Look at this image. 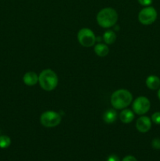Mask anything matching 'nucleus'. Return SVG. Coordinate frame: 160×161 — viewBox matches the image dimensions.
Masks as SVG:
<instances>
[{"label": "nucleus", "mask_w": 160, "mask_h": 161, "mask_svg": "<svg viewBox=\"0 0 160 161\" xmlns=\"http://www.w3.org/2000/svg\"><path fill=\"white\" fill-rule=\"evenodd\" d=\"M118 13L113 8H104L99 11L97 15V21L102 28H111L116 25L118 21Z\"/></svg>", "instance_id": "f257e3e1"}, {"label": "nucleus", "mask_w": 160, "mask_h": 161, "mask_svg": "<svg viewBox=\"0 0 160 161\" xmlns=\"http://www.w3.org/2000/svg\"><path fill=\"white\" fill-rule=\"evenodd\" d=\"M133 101V95L127 90L121 89L115 91L111 97V105L115 109H122L130 105Z\"/></svg>", "instance_id": "f03ea898"}, {"label": "nucleus", "mask_w": 160, "mask_h": 161, "mask_svg": "<svg viewBox=\"0 0 160 161\" xmlns=\"http://www.w3.org/2000/svg\"><path fill=\"white\" fill-rule=\"evenodd\" d=\"M40 86L46 91H51L56 87L58 83V77L51 69H45L39 76Z\"/></svg>", "instance_id": "7ed1b4c3"}, {"label": "nucleus", "mask_w": 160, "mask_h": 161, "mask_svg": "<svg viewBox=\"0 0 160 161\" xmlns=\"http://www.w3.org/2000/svg\"><path fill=\"white\" fill-rule=\"evenodd\" d=\"M40 122L45 127H54L61 122V116L54 111H45L41 115Z\"/></svg>", "instance_id": "20e7f679"}, {"label": "nucleus", "mask_w": 160, "mask_h": 161, "mask_svg": "<svg viewBox=\"0 0 160 161\" xmlns=\"http://www.w3.org/2000/svg\"><path fill=\"white\" fill-rule=\"evenodd\" d=\"M156 9L152 6H146L145 8L141 9L138 14V20L142 25H150L155 21L157 18Z\"/></svg>", "instance_id": "39448f33"}, {"label": "nucleus", "mask_w": 160, "mask_h": 161, "mask_svg": "<svg viewBox=\"0 0 160 161\" xmlns=\"http://www.w3.org/2000/svg\"><path fill=\"white\" fill-rule=\"evenodd\" d=\"M78 40L83 47H91L95 44L96 36L92 30L84 28L78 32Z\"/></svg>", "instance_id": "423d86ee"}, {"label": "nucleus", "mask_w": 160, "mask_h": 161, "mask_svg": "<svg viewBox=\"0 0 160 161\" xmlns=\"http://www.w3.org/2000/svg\"><path fill=\"white\" fill-rule=\"evenodd\" d=\"M151 107V102L146 97H138L133 102V109L136 114L144 115L149 111Z\"/></svg>", "instance_id": "0eeeda50"}, {"label": "nucleus", "mask_w": 160, "mask_h": 161, "mask_svg": "<svg viewBox=\"0 0 160 161\" xmlns=\"http://www.w3.org/2000/svg\"><path fill=\"white\" fill-rule=\"evenodd\" d=\"M136 127L141 133H146L152 127V119L147 116H141L136 120Z\"/></svg>", "instance_id": "6e6552de"}, {"label": "nucleus", "mask_w": 160, "mask_h": 161, "mask_svg": "<svg viewBox=\"0 0 160 161\" xmlns=\"http://www.w3.org/2000/svg\"><path fill=\"white\" fill-rule=\"evenodd\" d=\"M23 81L27 86H34L39 82V76L34 72H28L23 77Z\"/></svg>", "instance_id": "1a4fd4ad"}, {"label": "nucleus", "mask_w": 160, "mask_h": 161, "mask_svg": "<svg viewBox=\"0 0 160 161\" xmlns=\"http://www.w3.org/2000/svg\"><path fill=\"white\" fill-rule=\"evenodd\" d=\"M146 85L151 90H157L160 87V79L156 75H149L146 79Z\"/></svg>", "instance_id": "9d476101"}, {"label": "nucleus", "mask_w": 160, "mask_h": 161, "mask_svg": "<svg viewBox=\"0 0 160 161\" xmlns=\"http://www.w3.org/2000/svg\"><path fill=\"white\" fill-rule=\"evenodd\" d=\"M134 113L130 109H124L122 110L119 115L121 121L124 124H130L134 119Z\"/></svg>", "instance_id": "9b49d317"}, {"label": "nucleus", "mask_w": 160, "mask_h": 161, "mask_svg": "<svg viewBox=\"0 0 160 161\" xmlns=\"http://www.w3.org/2000/svg\"><path fill=\"white\" fill-rule=\"evenodd\" d=\"M117 119V113L115 109H108L104 112L103 119L107 124H112Z\"/></svg>", "instance_id": "f8f14e48"}, {"label": "nucleus", "mask_w": 160, "mask_h": 161, "mask_svg": "<svg viewBox=\"0 0 160 161\" xmlns=\"http://www.w3.org/2000/svg\"><path fill=\"white\" fill-rule=\"evenodd\" d=\"M94 51L96 54L99 57H105L109 53V48L108 46L104 43H98L94 47Z\"/></svg>", "instance_id": "ddd939ff"}, {"label": "nucleus", "mask_w": 160, "mask_h": 161, "mask_svg": "<svg viewBox=\"0 0 160 161\" xmlns=\"http://www.w3.org/2000/svg\"><path fill=\"white\" fill-rule=\"evenodd\" d=\"M103 39L107 44H113L116 40V35L111 30L106 31L103 35Z\"/></svg>", "instance_id": "4468645a"}, {"label": "nucleus", "mask_w": 160, "mask_h": 161, "mask_svg": "<svg viewBox=\"0 0 160 161\" xmlns=\"http://www.w3.org/2000/svg\"><path fill=\"white\" fill-rule=\"evenodd\" d=\"M11 144V139L7 135H1L0 136V148L6 149Z\"/></svg>", "instance_id": "2eb2a0df"}, {"label": "nucleus", "mask_w": 160, "mask_h": 161, "mask_svg": "<svg viewBox=\"0 0 160 161\" xmlns=\"http://www.w3.org/2000/svg\"><path fill=\"white\" fill-rule=\"evenodd\" d=\"M151 119L154 124L160 125V112H156V113H153Z\"/></svg>", "instance_id": "dca6fc26"}, {"label": "nucleus", "mask_w": 160, "mask_h": 161, "mask_svg": "<svg viewBox=\"0 0 160 161\" xmlns=\"http://www.w3.org/2000/svg\"><path fill=\"white\" fill-rule=\"evenodd\" d=\"M152 146L155 149H160V138H154L152 142Z\"/></svg>", "instance_id": "f3484780"}, {"label": "nucleus", "mask_w": 160, "mask_h": 161, "mask_svg": "<svg viewBox=\"0 0 160 161\" xmlns=\"http://www.w3.org/2000/svg\"><path fill=\"white\" fill-rule=\"evenodd\" d=\"M153 0H138V3L143 6H149L150 5H152Z\"/></svg>", "instance_id": "a211bd4d"}, {"label": "nucleus", "mask_w": 160, "mask_h": 161, "mask_svg": "<svg viewBox=\"0 0 160 161\" xmlns=\"http://www.w3.org/2000/svg\"><path fill=\"white\" fill-rule=\"evenodd\" d=\"M107 161H120V160H119V158L118 156L113 154V155H111L108 157V158L107 159Z\"/></svg>", "instance_id": "6ab92c4d"}, {"label": "nucleus", "mask_w": 160, "mask_h": 161, "mask_svg": "<svg viewBox=\"0 0 160 161\" xmlns=\"http://www.w3.org/2000/svg\"><path fill=\"white\" fill-rule=\"evenodd\" d=\"M122 161H137V160L133 156H126V157L122 159Z\"/></svg>", "instance_id": "aec40b11"}, {"label": "nucleus", "mask_w": 160, "mask_h": 161, "mask_svg": "<svg viewBox=\"0 0 160 161\" xmlns=\"http://www.w3.org/2000/svg\"><path fill=\"white\" fill-rule=\"evenodd\" d=\"M158 97L160 101V87H159V89H158Z\"/></svg>", "instance_id": "412c9836"}]
</instances>
